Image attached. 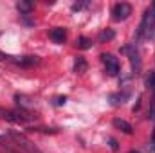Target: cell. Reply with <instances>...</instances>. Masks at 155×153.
<instances>
[{
	"label": "cell",
	"mask_w": 155,
	"mask_h": 153,
	"mask_svg": "<svg viewBox=\"0 0 155 153\" xmlns=\"http://www.w3.org/2000/svg\"><path fill=\"white\" fill-rule=\"evenodd\" d=\"M155 29V2L144 11V16H143V22L139 25V36L143 34H152Z\"/></svg>",
	"instance_id": "obj_1"
},
{
	"label": "cell",
	"mask_w": 155,
	"mask_h": 153,
	"mask_svg": "<svg viewBox=\"0 0 155 153\" xmlns=\"http://www.w3.org/2000/svg\"><path fill=\"white\" fill-rule=\"evenodd\" d=\"M130 15H132V5L126 2H119L112 7V18L116 22H123V20L130 18Z\"/></svg>",
	"instance_id": "obj_2"
},
{
	"label": "cell",
	"mask_w": 155,
	"mask_h": 153,
	"mask_svg": "<svg viewBox=\"0 0 155 153\" xmlns=\"http://www.w3.org/2000/svg\"><path fill=\"white\" fill-rule=\"evenodd\" d=\"M101 61H103V65H105V69H107V72L110 76H117L119 74V60L114 54H110V52L101 54Z\"/></svg>",
	"instance_id": "obj_3"
},
{
	"label": "cell",
	"mask_w": 155,
	"mask_h": 153,
	"mask_svg": "<svg viewBox=\"0 0 155 153\" xmlns=\"http://www.w3.org/2000/svg\"><path fill=\"white\" fill-rule=\"evenodd\" d=\"M11 137L18 142V146H22L24 150H27L29 153H40L38 150H36V146H35L27 137H24V135H20V133H16V132H11Z\"/></svg>",
	"instance_id": "obj_4"
},
{
	"label": "cell",
	"mask_w": 155,
	"mask_h": 153,
	"mask_svg": "<svg viewBox=\"0 0 155 153\" xmlns=\"http://www.w3.org/2000/svg\"><path fill=\"white\" fill-rule=\"evenodd\" d=\"M9 60H13L20 67H33V65H38L40 63L38 56H9Z\"/></svg>",
	"instance_id": "obj_5"
},
{
	"label": "cell",
	"mask_w": 155,
	"mask_h": 153,
	"mask_svg": "<svg viewBox=\"0 0 155 153\" xmlns=\"http://www.w3.org/2000/svg\"><path fill=\"white\" fill-rule=\"evenodd\" d=\"M49 38L52 40L54 43H63L67 40V31L63 27H54L51 33H49Z\"/></svg>",
	"instance_id": "obj_6"
},
{
	"label": "cell",
	"mask_w": 155,
	"mask_h": 153,
	"mask_svg": "<svg viewBox=\"0 0 155 153\" xmlns=\"http://www.w3.org/2000/svg\"><path fill=\"white\" fill-rule=\"evenodd\" d=\"M112 124H114V128H117V130H121L123 133H126V135H132L134 133V128H132V124L130 122H126L124 119H114L112 121Z\"/></svg>",
	"instance_id": "obj_7"
},
{
	"label": "cell",
	"mask_w": 155,
	"mask_h": 153,
	"mask_svg": "<svg viewBox=\"0 0 155 153\" xmlns=\"http://www.w3.org/2000/svg\"><path fill=\"white\" fill-rule=\"evenodd\" d=\"M87 69H88L87 60H85L83 56H78L76 61H74V72H76V74H83V72H87Z\"/></svg>",
	"instance_id": "obj_8"
},
{
	"label": "cell",
	"mask_w": 155,
	"mask_h": 153,
	"mask_svg": "<svg viewBox=\"0 0 155 153\" xmlns=\"http://www.w3.org/2000/svg\"><path fill=\"white\" fill-rule=\"evenodd\" d=\"M16 9L20 11V15L27 16V15H31V11H33V4H31V2H24V0H20V2H16Z\"/></svg>",
	"instance_id": "obj_9"
},
{
	"label": "cell",
	"mask_w": 155,
	"mask_h": 153,
	"mask_svg": "<svg viewBox=\"0 0 155 153\" xmlns=\"http://www.w3.org/2000/svg\"><path fill=\"white\" fill-rule=\"evenodd\" d=\"M78 47L79 49H90L92 47V40H88L87 36H79L78 38Z\"/></svg>",
	"instance_id": "obj_10"
},
{
	"label": "cell",
	"mask_w": 155,
	"mask_h": 153,
	"mask_svg": "<svg viewBox=\"0 0 155 153\" xmlns=\"http://www.w3.org/2000/svg\"><path fill=\"white\" fill-rule=\"evenodd\" d=\"M114 36H116V33L112 29H107L99 34V41H110V40H114Z\"/></svg>",
	"instance_id": "obj_11"
},
{
	"label": "cell",
	"mask_w": 155,
	"mask_h": 153,
	"mask_svg": "<svg viewBox=\"0 0 155 153\" xmlns=\"http://www.w3.org/2000/svg\"><path fill=\"white\" fill-rule=\"evenodd\" d=\"M87 5H88V2H76V4L72 5V11H74V13H76V11H81V9H85Z\"/></svg>",
	"instance_id": "obj_12"
},
{
	"label": "cell",
	"mask_w": 155,
	"mask_h": 153,
	"mask_svg": "<svg viewBox=\"0 0 155 153\" xmlns=\"http://www.w3.org/2000/svg\"><path fill=\"white\" fill-rule=\"evenodd\" d=\"M65 103H67V97H65V96H60V97L54 99L52 105H54V106H61V105H65Z\"/></svg>",
	"instance_id": "obj_13"
},
{
	"label": "cell",
	"mask_w": 155,
	"mask_h": 153,
	"mask_svg": "<svg viewBox=\"0 0 155 153\" xmlns=\"http://www.w3.org/2000/svg\"><path fill=\"white\" fill-rule=\"evenodd\" d=\"M146 86H155V70L152 72V76L146 79Z\"/></svg>",
	"instance_id": "obj_14"
},
{
	"label": "cell",
	"mask_w": 155,
	"mask_h": 153,
	"mask_svg": "<svg viewBox=\"0 0 155 153\" xmlns=\"http://www.w3.org/2000/svg\"><path fill=\"white\" fill-rule=\"evenodd\" d=\"M108 142H110L112 151H117V148H119V146H117V141H116V139H108Z\"/></svg>",
	"instance_id": "obj_15"
},
{
	"label": "cell",
	"mask_w": 155,
	"mask_h": 153,
	"mask_svg": "<svg viewBox=\"0 0 155 153\" xmlns=\"http://www.w3.org/2000/svg\"><path fill=\"white\" fill-rule=\"evenodd\" d=\"M150 150L155 151V130H153V135H152V144H150Z\"/></svg>",
	"instance_id": "obj_16"
},
{
	"label": "cell",
	"mask_w": 155,
	"mask_h": 153,
	"mask_svg": "<svg viewBox=\"0 0 155 153\" xmlns=\"http://www.w3.org/2000/svg\"><path fill=\"white\" fill-rule=\"evenodd\" d=\"M0 60H9V56H7V54H4V52H0Z\"/></svg>",
	"instance_id": "obj_17"
},
{
	"label": "cell",
	"mask_w": 155,
	"mask_h": 153,
	"mask_svg": "<svg viewBox=\"0 0 155 153\" xmlns=\"http://www.w3.org/2000/svg\"><path fill=\"white\" fill-rule=\"evenodd\" d=\"M130 153H139V151H130Z\"/></svg>",
	"instance_id": "obj_18"
},
{
	"label": "cell",
	"mask_w": 155,
	"mask_h": 153,
	"mask_svg": "<svg viewBox=\"0 0 155 153\" xmlns=\"http://www.w3.org/2000/svg\"><path fill=\"white\" fill-rule=\"evenodd\" d=\"M0 141H2V137H0Z\"/></svg>",
	"instance_id": "obj_19"
}]
</instances>
